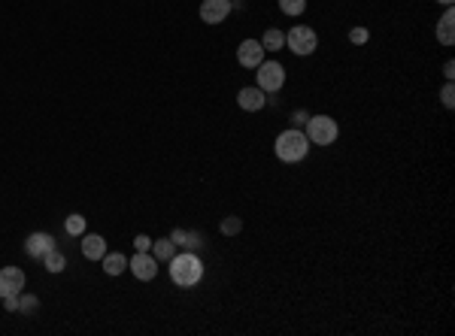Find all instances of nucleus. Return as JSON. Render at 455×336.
I'll use <instances>...</instances> for the list:
<instances>
[{
  "label": "nucleus",
  "mask_w": 455,
  "mask_h": 336,
  "mask_svg": "<svg viewBox=\"0 0 455 336\" xmlns=\"http://www.w3.org/2000/svg\"><path fill=\"white\" fill-rule=\"evenodd\" d=\"M307 118H310L307 109H295V112H291V127H303V125H307Z\"/></svg>",
  "instance_id": "25"
},
{
  "label": "nucleus",
  "mask_w": 455,
  "mask_h": 336,
  "mask_svg": "<svg viewBox=\"0 0 455 336\" xmlns=\"http://www.w3.org/2000/svg\"><path fill=\"white\" fill-rule=\"evenodd\" d=\"M37 309H40V300L34 297V294H18V312L22 315H37Z\"/></svg>",
  "instance_id": "21"
},
{
  "label": "nucleus",
  "mask_w": 455,
  "mask_h": 336,
  "mask_svg": "<svg viewBox=\"0 0 455 336\" xmlns=\"http://www.w3.org/2000/svg\"><path fill=\"white\" fill-rule=\"evenodd\" d=\"M440 104L447 106V109H452V106H455V85H452V82H447V85L440 88Z\"/></svg>",
  "instance_id": "24"
},
{
  "label": "nucleus",
  "mask_w": 455,
  "mask_h": 336,
  "mask_svg": "<svg viewBox=\"0 0 455 336\" xmlns=\"http://www.w3.org/2000/svg\"><path fill=\"white\" fill-rule=\"evenodd\" d=\"M273 151H277V158L282 164H301L303 158L310 155V139L303 134V127H289L282 130L273 142Z\"/></svg>",
  "instance_id": "2"
},
{
  "label": "nucleus",
  "mask_w": 455,
  "mask_h": 336,
  "mask_svg": "<svg viewBox=\"0 0 455 336\" xmlns=\"http://www.w3.org/2000/svg\"><path fill=\"white\" fill-rule=\"evenodd\" d=\"M83 254H85V261H104V254L109 251L107 249V239L100 237V233H83Z\"/></svg>",
  "instance_id": "13"
},
{
  "label": "nucleus",
  "mask_w": 455,
  "mask_h": 336,
  "mask_svg": "<svg viewBox=\"0 0 455 336\" xmlns=\"http://www.w3.org/2000/svg\"><path fill=\"white\" fill-rule=\"evenodd\" d=\"M303 134H307L310 146H334L340 137V125L331 116H310L307 125H303Z\"/></svg>",
  "instance_id": "3"
},
{
  "label": "nucleus",
  "mask_w": 455,
  "mask_h": 336,
  "mask_svg": "<svg viewBox=\"0 0 455 336\" xmlns=\"http://www.w3.org/2000/svg\"><path fill=\"white\" fill-rule=\"evenodd\" d=\"M52 249H55L52 233L34 230V233H30V237L25 239V254H28V258H34V261H43V258H46V251H52Z\"/></svg>",
  "instance_id": "10"
},
{
  "label": "nucleus",
  "mask_w": 455,
  "mask_h": 336,
  "mask_svg": "<svg viewBox=\"0 0 455 336\" xmlns=\"http://www.w3.org/2000/svg\"><path fill=\"white\" fill-rule=\"evenodd\" d=\"M204 279V261L195 251H179L170 258V282L176 288H195Z\"/></svg>",
  "instance_id": "1"
},
{
  "label": "nucleus",
  "mask_w": 455,
  "mask_h": 336,
  "mask_svg": "<svg viewBox=\"0 0 455 336\" xmlns=\"http://www.w3.org/2000/svg\"><path fill=\"white\" fill-rule=\"evenodd\" d=\"M277 4H279V13L289 18H298L307 13V0H277Z\"/></svg>",
  "instance_id": "19"
},
{
  "label": "nucleus",
  "mask_w": 455,
  "mask_h": 336,
  "mask_svg": "<svg viewBox=\"0 0 455 336\" xmlns=\"http://www.w3.org/2000/svg\"><path fill=\"white\" fill-rule=\"evenodd\" d=\"M231 6H234V9H240V6H243V0H231Z\"/></svg>",
  "instance_id": "30"
},
{
  "label": "nucleus",
  "mask_w": 455,
  "mask_h": 336,
  "mask_svg": "<svg viewBox=\"0 0 455 336\" xmlns=\"http://www.w3.org/2000/svg\"><path fill=\"white\" fill-rule=\"evenodd\" d=\"M437 4H440V6H452V4H455V0H437Z\"/></svg>",
  "instance_id": "29"
},
{
  "label": "nucleus",
  "mask_w": 455,
  "mask_h": 336,
  "mask_svg": "<svg viewBox=\"0 0 455 336\" xmlns=\"http://www.w3.org/2000/svg\"><path fill=\"white\" fill-rule=\"evenodd\" d=\"M4 309L6 312H16L18 309V297H4Z\"/></svg>",
  "instance_id": "28"
},
{
  "label": "nucleus",
  "mask_w": 455,
  "mask_h": 336,
  "mask_svg": "<svg viewBox=\"0 0 455 336\" xmlns=\"http://www.w3.org/2000/svg\"><path fill=\"white\" fill-rule=\"evenodd\" d=\"M231 0H204L198 9V15H200V22L204 25H222L225 18L231 15Z\"/></svg>",
  "instance_id": "8"
},
{
  "label": "nucleus",
  "mask_w": 455,
  "mask_h": 336,
  "mask_svg": "<svg viewBox=\"0 0 455 336\" xmlns=\"http://www.w3.org/2000/svg\"><path fill=\"white\" fill-rule=\"evenodd\" d=\"M434 37H437V43L447 46V49L455 43V9L452 6H447V13L440 15L437 27H434Z\"/></svg>",
  "instance_id": "12"
},
{
  "label": "nucleus",
  "mask_w": 455,
  "mask_h": 336,
  "mask_svg": "<svg viewBox=\"0 0 455 336\" xmlns=\"http://www.w3.org/2000/svg\"><path fill=\"white\" fill-rule=\"evenodd\" d=\"M64 230H67V237H83V233H85V218L79 216V212L67 216L64 218Z\"/></svg>",
  "instance_id": "20"
},
{
  "label": "nucleus",
  "mask_w": 455,
  "mask_h": 336,
  "mask_svg": "<svg viewBox=\"0 0 455 336\" xmlns=\"http://www.w3.org/2000/svg\"><path fill=\"white\" fill-rule=\"evenodd\" d=\"M128 270L134 273L140 282H152L158 276V261H155V254H149V251H137L134 258H128Z\"/></svg>",
  "instance_id": "7"
},
{
  "label": "nucleus",
  "mask_w": 455,
  "mask_h": 336,
  "mask_svg": "<svg viewBox=\"0 0 455 336\" xmlns=\"http://www.w3.org/2000/svg\"><path fill=\"white\" fill-rule=\"evenodd\" d=\"M100 263H104V273H107V276H121V273L128 270V258H125L121 251H107Z\"/></svg>",
  "instance_id": "15"
},
{
  "label": "nucleus",
  "mask_w": 455,
  "mask_h": 336,
  "mask_svg": "<svg viewBox=\"0 0 455 336\" xmlns=\"http://www.w3.org/2000/svg\"><path fill=\"white\" fill-rule=\"evenodd\" d=\"M261 46H265V52H282L286 49V30L267 27L265 37H261Z\"/></svg>",
  "instance_id": "16"
},
{
  "label": "nucleus",
  "mask_w": 455,
  "mask_h": 336,
  "mask_svg": "<svg viewBox=\"0 0 455 336\" xmlns=\"http://www.w3.org/2000/svg\"><path fill=\"white\" fill-rule=\"evenodd\" d=\"M170 239H174L176 246H182L186 251H195V249L204 246V233H191V230H182V228H176L174 233H170Z\"/></svg>",
  "instance_id": "14"
},
{
  "label": "nucleus",
  "mask_w": 455,
  "mask_h": 336,
  "mask_svg": "<svg viewBox=\"0 0 455 336\" xmlns=\"http://www.w3.org/2000/svg\"><path fill=\"white\" fill-rule=\"evenodd\" d=\"M237 106L243 112H261L267 106V94L261 91L258 85H252V88H240V94H237Z\"/></svg>",
  "instance_id": "11"
},
{
  "label": "nucleus",
  "mask_w": 455,
  "mask_h": 336,
  "mask_svg": "<svg viewBox=\"0 0 455 336\" xmlns=\"http://www.w3.org/2000/svg\"><path fill=\"white\" fill-rule=\"evenodd\" d=\"M286 49L298 58H307L319 49V34L310 25H295L291 30H286Z\"/></svg>",
  "instance_id": "4"
},
{
  "label": "nucleus",
  "mask_w": 455,
  "mask_h": 336,
  "mask_svg": "<svg viewBox=\"0 0 455 336\" xmlns=\"http://www.w3.org/2000/svg\"><path fill=\"white\" fill-rule=\"evenodd\" d=\"M43 267L49 270V273H64V267H67V258H64V251H58V249H52V251H46V258H43Z\"/></svg>",
  "instance_id": "18"
},
{
  "label": "nucleus",
  "mask_w": 455,
  "mask_h": 336,
  "mask_svg": "<svg viewBox=\"0 0 455 336\" xmlns=\"http://www.w3.org/2000/svg\"><path fill=\"white\" fill-rule=\"evenodd\" d=\"M265 46H261V39H243V43L237 46V61H240V67H246V70H255L261 61H265Z\"/></svg>",
  "instance_id": "9"
},
{
  "label": "nucleus",
  "mask_w": 455,
  "mask_h": 336,
  "mask_svg": "<svg viewBox=\"0 0 455 336\" xmlns=\"http://www.w3.org/2000/svg\"><path fill=\"white\" fill-rule=\"evenodd\" d=\"M28 285V276L22 267H0V300L4 297H18Z\"/></svg>",
  "instance_id": "6"
},
{
  "label": "nucleus",
  "mask_w": 455,
  "mask_h": 336,
  "mask_svg": "<svg viewBox=\"0 0 455 336\" xmlns=\"http://www.w3.org/2000/svg\"><path fill=\"white\" fill-rule=\"evenodd\" d=\"M443 76H447V82L455 79V61H447V64H443Z\"/></svg>",
  "instance_id": "27"
},
{
  "label": "nucleus",
  "mask_w": 455,
  "mask_h": 336,
  "mask_svg": "<svg viewBox=\"0 0 455 336\" xmlns=\"http://www.w3.org/2000/svg\"><path fill=\"white\" fill-rule=\"evenodd\" d=\"M255 85L265 91V94H277L286 85V67L279 61H261L255 67Z\"/></svg>",
  "instance_id": "5"
},
{
  "label": "nucleus",
  "mask_w": 455,
  "mask_h": 336,
  "mask_svg": "<svg viewBox=\"0 0 455 336\" xmlns=\"http://www.w3.org/2000/svg\"><path fill=\"white\" fill-rule=\"evenodd\" d=\"M368 39H370V30L364 27V25H356V27L349 30V43H352V46H364Z\"/></svg>",
  "instance_id": "23"
},
{
  "label": "nucleus",
  "mask_w": 455,
  "mask_h": 336,
  "mask_svg": "<svg viewBox=\"0 0 455 336\" xmlns=\"http://www.w3.org/2000/svg\"><path fill=\"white\" fill-rule=\"evenodd\" d=\"M134 249L137 251H149L152 249V237H146V233H137V237H134Z\"/></svg>",
  "instance_id": "26"
},
{
  "label": "nucleus",
  "mask_w": 455,
  "mask_h": 336,
  "mask_svg": "<svg viewBox=\"0 0 455 336\" xmlns=\"http://www.w3.org/2000/svg\"><path fill=\"white\" fill-rule=\"evenodd\" d=\"M152 254H155V261L158 263H164V261H170L176 254V242L170 239V237H164V239H152V249H149Z\"/></svg>",
  "instance_id": "17"
},
{
  "label": "nucleus",
  "mask_w": 455,
  "mask_h": 336,
  "mask_svg": "<svg viewBox=\"0 0 455 336\" xmlns=\"http://www.w3.org/2000/svg\"><path fill=\"white\" fill-rule=\"evenodd\" d=\"M219 230L225 233V237H237V233L243 230V218H237V216H228L225 221L219 224Z\"/></svg>",
  "instance_id": "22"
}]
</instances>
